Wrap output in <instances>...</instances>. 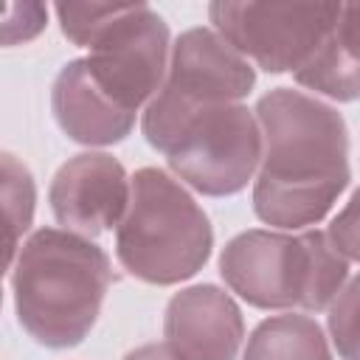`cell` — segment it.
I'll return each instance as SVG.
<instances>
[{
    "instance_id": "4fadbf2b",
    "label": "cell",
    "mask_w": 360,
    "mask_h": 360,
    "mask_svg": "<svg viewBox=\"0 0 360 360\" xmlns=\"http://www.w3.org/2000/svg\"><path fill=\"white\" fill-rule=\"evenodd\" d=\"M242 360H332L321 323L309 315L264 318L248 338Z\"/></svg>"
},
{
    "instance_id": "ba28073f",
    "label": "cell",
    "mask_w": 360,
    "mask_h": 360,
    "mask_svg": "<svg viewBox=\"0 0 360 360\" xmlns=\"http://www.w3.org/2000/svg\"><path fill=\"white\" fill-rule=\"evenodd\" d=\"M169 169L205 197L239 194L262 158L256 115L239 104H217L194 115L163 152Z\"/></svg>"
},
{
    "instance_id": "2e32d148",
    "label": "cell",
    "mask_w": 360,
    "mask_h": 360,
    "mask_svg": "<svg viewBox=\"0 0 360 360\" xmlns=\"http://www.w3.org/2000/svg\"><path fill=\"white\" fill-rule=\"evenodd\" d=\"M354 292H357V278H349L346 290L332 301V315H329V329L332 338L346 360H357L354 354Z\"/></svg>"
},
{
    "instance_id": "8fae6325",
    "label": "cell",
    "mask_w": 360,
    "mask_h": 360,
    "mask_svg": "<svg viewBox=\"0 0 360 360\" xmlns=\"http://www.w3.org/2000/svg\"><path fill=\"white\" fill-rule=\"evenodd\" d=\"M51 110L59 129L84 146L121 143L135 127V115L124 112L90 82L82 59H70L56 73L51 87Z\"/></svg>"
},
{
    "instance_id": "3957f363",
    "label": "cell",
    "mask_w": 360,
    "mask_h": 360,
    "mask_svg": "<svg viewBox=\"0 0 360 360\" xmlns=\"http://www.w3.org/2000/svg\"><path fill=\"white\" fill-rule=\"evenodd\" d=\"M62 34L90 48V82L124 112L152 101L169 68V25L146 3H56Z\"/></svg>"
},
{
    "instance_id": "277c9868",
    "label": "cell",
    "mask_w": 360,
    "mask_h": 360,
    "mask_svg": "<svg viewBox=\"0 0 360 360\" xmlns=\"http://www.w3.org/2000/svg\"><path fill=\"white\" fill-rule=\"evenodd\" d=\"M352 262L323 231H242L219 253V276L259 309H326L349 281Z\"/></svg>"
},
{
    "instance_id": "5bb4252c",
    "label": "cell",
    "mask_w": 360,
    "mask_h": 360,
    "mask_svg": "<svg viewBox=\"0 0 360 360\" xmlns=\"http://www.w3.org/2000/svg\"><path fill=\"white\" fill-rule=\"evenodd\" d=\"M37 183L31 169L11 152L0 149V245H20L22 233L34 225Z\"/></svg>"
},
{
    "instance_id": "6da1fadb",
    "label": "cell",
    "mask_w": 360,
    "mask_h": 360,
    "mask_svg": "<svg viewBox=\"0 0 360 360\" xmlns=\"http://www.w3.org/2000/svg\"><path fill=\"white\" fill-rule=\"evenodd\" d=\"M262 132L256 217L281 231L321 222L352 180L349 127L343 115L292 87H273L256 101Z\"/></svg>"
},
{
    "instance_id": "30bf717a",
    "label": "cell",
    "mask_w": 360,
    "mask_h": 360,
    "mask_svg": "<svg viewBox=\"0 0 360 360\" xmlns=\"http://www.w3.org/2000/svg\"><path fill=\"white\" fill-rule=\"evenodd\" d=\"M166 346L180 360H236L245 321L239 304L217 284H194L172 295L163 315Z\"/></svg>"
},
{
    "instance_id": "7c38bea8",
    "label": "cell",
    "mask_w": 360,
    "mask_h": 360,
    "mask_svg": "<svg viewBox=\"0 0 360 360\" xmlns=\"http://www.w3.org/2000/svg\"><path fill=\"white\" fill-rule=\"evenodd\" d=\"M357 6H343L338 25L318 45V51L295 70V82L323 93L335 101H354L360 93L357 82V45H354Z\"/></svg>"
},
{
    "instance_id": "ac0fdd59",
    "label": "cell",
    "mask_w": 360,
    "mask_h": 360,
    "mask_svg": "<svg viewBox=\"0 0 360 360\" xmlns=\"http://www.w3.org/2000/svg\"><path fill=\"white\" fill-rule=\"evenodd\" d=\"M124 360H180V357L166 343H146V346L132 349Z\"/></svg>"
},
{
    "instance_id": "7a4b0ae2",
    "label": "cell",
    "mask_w": 360,
    "mask_h": 360,
    "mask_svg": "<svg viewBox=\"0 0 360 360\" xmlns=\"http://www.w3.org/2000/svg\"><path fill=\"white\" fill-rule=\"evenodd\" d=\"M110 281V256L93 239L39 228L25 239L11 276L17 321L39 346L73 349L98 321Z\"/></svg>"
},
{
    "instance_id": "d6986e66",
    "label": "cell",
    "mask_w": 360,
    "mask_h": 360,
    "mask_svg": "<svg viewBox=\"0 0 360 360\" xmlns=\"http://www.w3.org/2000/svg\"><path fill=\"white\" fill-rule=\"evenodd\" d=\"M14 248H3L0 245V304H3V276H6V270L11 267V259H14Z\"/></svg>"
},
{
    "instance_id": "e0dca14e",
    "label": "cell",
    "mask_w": 360,
    "mask_h": 360,
    "mask_svg": "<svg viewBox=\"0 0 360 360\" xmlns=\"http://www.w3.org/2000/svg\"><path fill=\"white\" fill-rule=\"evenodd\" d=\"M354 202H357V194H352L349 205L343 214H338L326 231V239L332 242V248L338 253H343L349 262L357 259V239H354Z\"/></svg>"
},
{
    "instance_id": "52a82bcc",
    "label": "cell",
    "mask_w": 360,
    "mask_h": 360,
    "mask_svg": "<svg viewBox=\"0 0 360 360\" xmlns=\"http://www.w3.org/2000/svg\"><path fill=\"white\" fill-rule=\"evenodd\" d=\"M335 3H231L217 0L208 17L217 34L267 73L298 70L338 25Z\"/></svg>"
},
{
    "instance_id": "9a60e30c",
    "label": "cell",
    "mask_w": 360,
    "mask_h": 360,
    "mask_svg": "<svg viewBox=\"0 0 360 360\" xmlns=\"http://www.w3.org/2000/svg\"><path fill=\"white\" fill-rule=\"evenodd\" d=\"M48 25V6L37 0H0V48L25 45Z\"/></svg>"
},
{
    "instance_id": "8992f818",
    "label": "cell",
    "mask_w": 360,
    "mask_h": 360,
    "mask_svg": "<svg viewBox=\"0 0 360 360\" xmlns=\"http://www.w3.org/2000/svg\"><path fill=\"white\" fill-rule=\"evenodd\" d=\"M166 70L141 124L146 143L158 152H166L194 115L217 104H239L256 84L253 65L211 28L183 31Z\"/></svg>"
},
{
    "instance_id": "5b68a950",
    "label": "cell",
    "mask_w": 360,
    "mask_h": 360,
    "mask_svg": "<svg viewBox=\"0 0 360 360\" xmlns=\"http://www.w3.org/2000/svg\"><path fill=\"white\" fill-rule=\"evenodd\" d=\"M214 228L200 202L163 169L143 166L129 177V202L115 225L121 267L158 287L197 276L211 259Z\"/></svg>"
},
{
    "instance_id": "9c48e42d",
    "label": "cell",
    "mask_w": 360,
    "mask_h": 360,
    "mask_svg": "<svg viewBox=\"0 0 360 360\" xmlns=\"http://www.w3.org/2000/svg\"><path fill=\"white\" fill-rule=\"evenodd\" d=\"M48 202L65 231L93 239L121 222L129 202V177L112 155L82 152L53 174Z\"/></svg>"
}]
</instances>
